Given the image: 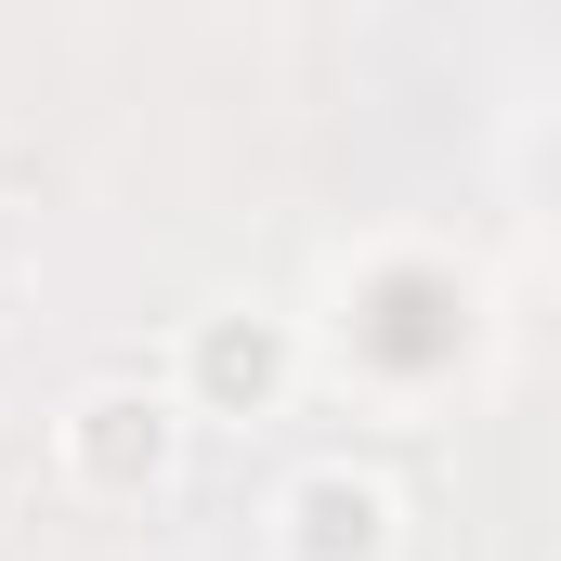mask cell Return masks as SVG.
I'll use <instances>...</instances> for the list:
<instances>
[{
	"label": "cell",
	"instance_id": "3957f363",
	"mask_svg": "<svg viewBox=\"0 0 561 561\" xmlns=\"http://www.w3.org/2000/svg\"><path fill=\"white\" fill-rule=\"evenodd\" d=\"M262 561H405V483L366 457H287L262 496Z\"/></svg>",
	"mask_w": 561,
	"mask_h": 561
},
{
	"label": "cell",
	"instance_id": "6da1fadb",
	"mask_svg": "<svg viewBox=\"0 0 561 561\" xmlns=\"http://www.w3.org/2000/svg\"><path fill=\"white\" fill-rule=\"evenodd\" d=\"M183 457H196V419L170 405L157 366H118V379H79L53 405V483L79 510H170L183 496Z\"/></svg>",
	"mask_w": 561,
	"mask_h": 561
},
{
	"label": "cell",
	"instance_id": "7a4b0ae2",
	"mask_svg": "<svg viewBox=\"0 0 561 561\" xmlns=\"http://www.w3.org/2000/svg\"><path fill=\"white\" fill-rule=\"evenodd\" d=\"M157 379H170V405L196 431H262V419H287L313 392V327L287 300H209V313L170 327Z\"/></svg>",
	"mask_w": 561,
	"mask_h": 561
}]
</instances>
